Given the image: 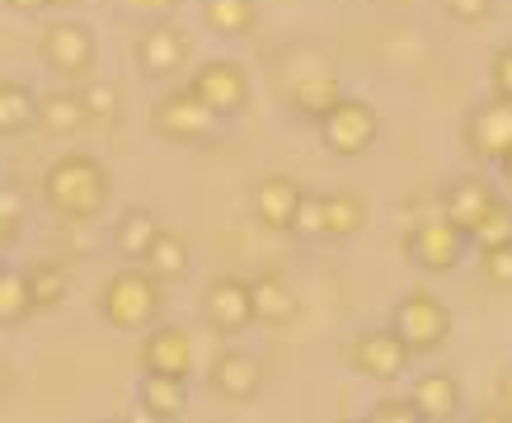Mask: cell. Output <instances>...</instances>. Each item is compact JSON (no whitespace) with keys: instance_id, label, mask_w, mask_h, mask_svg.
<instances>
[{"instance_id":"29","label":"cell","mask_w":512,"mask_h":423,"mask_svg":"<svg viewBox=\"0 0 512 423\" xmlns=\"http://www.w3.org/2000/svg\"><path fill=\"white\" fill-rule=\"evenodd\" d=\"M470 245H475V250L512 245V203L508 198H494V203H489V212L480 217V226L470 231Z\"/></svg>"},{"instance_id":"14","label":"cell","mask_w":512,"mask_h":423,"mask_svg":"<svg viewBox=\"0 0 512 423\" xmlns=\"http://www.w3.org/2000/svg\"><path fill=\"white\" fill-rule=\"evenodd\" d=\"M137 358H141V372L188 376L193 372V339H188L184 325H151Z\"/></svg>"},{"instance_id":"25","label":"cell","mask_w":512,"mask_h":423,"mask_svg":"<svg viewBox=\"0 0 512 423\" xmlns=\"http://www.w3.org/2000/svg\"><path fill=\"white\" fill-rule=\"evenodd\" d=\"M287 99H292V109L301 113V118L320 123L329 113V104L339 99V80L329 76V71H311V76H301L292 90H287Z\"/></svg>"},{"instance_id":"31","label":"cell","mask_w":512,"mask_h":423,"mask_svg":"<svg viewBox=\"0 0 512 423\" xmlns=\"http://www.w3.org/2000/svg\"><path fill=\"white\" fill-rule=\"evenodd\" d=\"M484 278L494 282L498 292H512V245H498V250H480Z\"/></svg>"},{"instance_id":"13","label":"cell","mask_w":512,"mask_h":423,"mask_svg":"<svg viewBox=\"0 0 512 423\" xmlns=\"http://www.w3.org/2000/svg\"><path fill=\"white\" fill-rule=\"evenodd\" d=\"M301 193L306 188L296 184L292 174H264L254 193H249V207H254V221L264 226V231H278L287 235L296 226V207H301Z\"/></svg>"},{"instance_id":"35","label":"cell","mask_w":512,"mask_h":423,"mask_svg":"<svg viewBox=\"0 0 512 423\" xmlns=\"http://www.w3.org/2000/svg\"><path fill=\"white\" fill-rule=\"evenodd\" d=\"M15 235H19V203L0 188V254L15 245Z\"/></svg>"},{"instance_id":"41","label":"cell","mask_w":512,"mask_h":423,"mask_svg":"<svg viewBox=\"0 0 512 423\" xmlns=\"http://www.w3.org/2000/svg\"><path fill=\"white\" fill-rule=\"evenodd\" d=\"M76 5H85V0H47V10H76Z\"/></svg>"},{"instance_id":"16","label":"cell","mask_w":512,"mask_h":423,"mask_svg":"<svg viewBox=\"0 0 512 423\" xmlns=\"http://www.w3.org/2000/svg\"><path fill=\"white\" fill-rule=\"evenodd\" d=\"M249 301H254V325H268V329H287L301 315V297H296V287L282 273L249 278Z\"/></svg>"},{"instance_id":"2","label":"cell","mask_w":512,"mask_h":423,"mask_svg":"<svg viewBox=\"0 0 512 423\" xmlns=\"http://www.w3.org/2000/svg\"><path fill=\"white\" fill-rule=\"evenodd\" d=\"M160 306H165V292H160V278L146 264L118 268V273L99 287V315H104L109 329H118V334L151 329L160 320Z\"/></svg>"},{"instance_id":"24","label":"cell","mask_w":512,"mask_h":423,"mask_svg":"<svg viewBox=\"0 0 512 423\" xmlns=\"http://www.w3.org/2000/svg\"><path fill=\"white\" fill-rule=\"evenodd\" d=\"M325 203V235L329 240H353L362 226H367V203L348 193V188H334V193H320Z\"/></svg>"},{"instance_id":"19","label":"cell","mask_w":512,"mask_h":423,"mask_svg":"<svg viewBox=\"0 0 512 423\" xmlns=\"http://www.w3.org/2000/svg\"><path fill=\"white\" fill-rule=\"evenodd\" d=\"M414 409H419L423 423H447L461 414V381L447 372H428L414 381V391H409Z\"/></svg>"},{"instance_id":"28","label":"cell","mask_w":512,"mask_h":423,"mask_svg":"<svg viewBox=\"0 0 512 423\" xmlns=\"http://www.w3.org/2000/svg\"><path fill=\"white\" fill-rule=\"evenodd\" d=\"M146 268H151L160 282L184 278V273H188V240L179 231H165V226H160L156 245L146 250Z\"/></svg>"},{"instance_id":"12","label":"cell","mask_w":512,"mask_h":423,"mask_svg":"<svg viewBox=\"0 0 512 423\" xmlns=\"http://www.w3.org/2000/svg\"><path fill=\"white\" fill-rule=\"evenodd\" d=\"M466 146L470 156L484 160V165H498V156L512 146V99L503 94H489L480 109L466 118Z\"/></svg>"},{"instance_id":"21","label":"cell","mask_w":512,"mask_h":423,"mask_svg":"<svg viewBox=\"0 0 512 423\" xmlns=\"http://www.w3.org/2000/svg\"><path fill=\"white\" fill-rule=\"evenodd\" d=\"M85 123H90V113L80 104V94H71V90L38 94V127H47L52 137H76Z\"/></svg>"},{"instance_id":"27","label":"cell","mask_w":512,"mask_h":423,"mask_svg":"<svg viewBox=\"0 0 512 423\" xmlns=\"http://www.w3.org/2000/svg\"><path fill=\"white\" fill-rule=\"evenodd\" d=\"M24 273H29V292H33V306H38V311L62 306L66 292H71V273H66L57 259H38V264L24 268Z\"/></svg>"},{"instance_id":"30","label":"cell","mask_w":512,"mask_h":423,"mask_svg":"<svg viewBox=\"0 0 512 423\" xmlns=\"http://www.w3.org/2000/svg\"><path fill=\"white\" fill-rule=\"evenodd\" d=\"M80 104L90 113V123L94 118H99V123H113V118H118V90H113V85H85V90H80Z\"/></svg>"},{"instance_id":"15","label":"cell","mask_w":512,"mask_h":423,"mask_svg":"<svg viewBox=\"0 0 512 423\" xmlns=\"http://www.w3.org/2000/svg\"><path fill=\"white\" fill-rule=\"evenodd\" d=\"M212 391L231 405H249L254 395L264 391V362L240 353V348H226L217 362H212Z\"/></svg>"},{"instance_id":"36","label":"cell","mask_w":512,"mask_h":423,"mask_svg":"<svg viewBox=\"0 0 512 423\" xmlns=\"http://www.w3.org/2000/svg\"><path fill=\"white\" fill-rule=\"evenodd\" d=\"M447 5L451 19H461V24H480L489 10H494V0H442Z\"/></svg>"},{"instance_id":"1","label":"cell","mask_w":512,"mask_h":423,"mask_svg":"<svg viewBox=\"0 0 512 423\" xmlns=\"http://www.w3.org/2000/svg\"><path fill=\"white\" fill-rule=\"evenodd\" d=\"M113 198V179L104 170L99 156H85V151H66L47 165L43 174V203L66 221V226H90L109 212Z\"/></svg>"},{"instance_id":"40","label":"cell","mask_w":512,"mask_h":423,"mask_svg":"<svg viewBox=\"0 0 512 423\" xmlns=\"http://www.w3.org/2000/svg\"><path fill=\"white\" fill-rule=\"evenodd\" d=\"M498 174H503V179H508V184H512V146H508V151H503V156H498Z\"/></svg>"},{"instance_id":"17","label":"cell","mask_w":512,"mask_h":423,"mask_svg":"<svg viewBox=\"0 0 512 423\" xmlns=\"http://www.w3.org/2000/svg\"><path fill=\"white\" fill-rule=\"evenodd\" d=\"M137 400L146 419L174 423L188 414V376H170V372H141L137 381Z\"/></svg>"},{"instance_id":"33","label":"cell","mask_w":512,"mask_h":423,"mask_svg":"<svg viewBox=\"0 0 512 423\" xmlns=\"http://www.w3.org/2000/svg\"><path fill=\"white\" fill-rule=\"evenodd\" d=\"M296 235H325V203L320 193H301V207H296Z\"/></svg>"},{"instance_id":"8","label":"cell","mask_w":512,"mask_h":423,"mask_svg":"<svg viewBox=\"0 0 512 423\" xmlns=\"http://www.w3.org/2000/svg\"><path fill=\"white\" fill-rule=\"evenodd\" d=\"M188 90L198 94L221 123H226V118H240V113L249 109V76H245V66L231 62V57H212V62H202L198 71L188 76Z\"/></svg>"},{"instance_id":"32","label":"cell","mask_w":512,"mask_h":423,"mask_svg":"<svg viewBox=\"0 0 512 423\" xmlns=\"http://www.w3.org/2000/svg\"><path fill=\"white\" fill-rule=\"evenodd\" d=\"M372 423H423V419L409 395H386V400L372 405Z\"/></svg>"},{"instance_id":"22","label":"cell","mask_w":512,"mask_h":423,"mask_svg":"<svg viewBox=\"0 0 512 423\" xmlns=\"http://www.w3.org/2000/svg\"><path fill=\"white\" fill-rule=\"evenodd\" d=\"M202 5V24L217 38H245L259 24V5L254 0H198Z\"/></svg>"},{"instance_id":"3","label":"cell","mask_w":512,"mask_h":423,"mask_svg":"<svg viewBox=\"0 0 512 423\" xmlns=\"http://www.w3.org/2000/svg\"><path fill=\"white\" fill-rule=\"evenodd\" d=\"M315 127H320L325 151L329 156H339V160L367 156V151L376 146V137H381V118H376V109L367 104V99H348V94H339Z\"/></svg>"},{"instance_id":"9","label":"cell","mask_w":512,"mask_h":423,"mask_svg":"<svg viewBox=\"0 0 512 423\" xmlns=\"http://www.w3.org/2000/svg\"><path fill=\"white\" fill-rule=\"evenodd\" d=\"M409 344H404L395 329H367V334H357L353 344H348V367L357 376H367L376 386H390V381H400L409 372Z\"/></svg>"},{"instance_id":"20","label":"cell","mask_w":512,"mask_h":423,"mask_svg":"<svg viewBox=\"0 0 512 423\" xmlns=\"http://www.w3.org/2000/svg\"><path fill=\"white\" fill-rule=\"evenodd\" d=\"M156 235H160L156 212L132 207V212H123V217H118V226H113V250L123 254L127 264H146V250L156 245Z\"/></svg>"},{"instance_id":"34","label":"cell","mask_w":512,"mask_h":423,"mask_svg":"<svg viewBox=\"0 0 512 423\" xmlns=\"http://www.w3.org/2000/svg\"><path fill=\"white\" fill-rule=\"evenodd\" d=\"M489 90L503 94V99H512V43L498 47L494 62H489Z\"/></svg>"},{"instance_id":"18","label":"cell","mask_w":512,"mask_h":423,"mask_svg":"<svg viewBox=\"0 0 512 423\" xmlns=\"http://www.w3.org/2000/svg\"><path fill=\"white\" fill-rule=\"evenodd\" d=\"M498 193L489 179H456V184H447V193H442V217L451 221V226H461V231H475L480 226V217L489 212V203H494Z\"/></svg>"},{"instance_id":"11","label":"cell","mask_w":512,"mask_h":423,"mask_svg":"<svg viewBox=\"0 0 512 423\" xmlns=\"http://www.w3.org/2000/svg\"><path fill=\"white\" fill-rule=\"evenodd\" d=\"M188 62V38L174 29L170 19H146L137 38V71L146 80H170Z\"/></svg>"},{"instance_id":"10","label":"cell","mask_w":512,"mask_h":423,"mask_svg":"<svg viewBox=\"0 0 512 423\" xmlns=\"http://www.w3.org/2000/svg\"><path fill=\"white\" fill-rule=\"evenodd\" d=\"M202 325L212 329L217 339H235L254 325V301H249L245 278H212L202 292Z\"/></svg>"},{"instance_id":"37","label":"cell","mask_w":512,"mask_h":423,"mask_svg":"<svg viewBox=\"0 0 512 423\" xmlns=\"http://www.w3.org/2000/svg\"><path fill=\"white\" fill-rule=\"evenodd\" d=\"M123 5L132 10V15H141V19H165L179 0H123Z\"/></svg>"},{"instance_id":"7","label":"cell","mask_w":512,"mask_h":423,"mask_svg":"<svg viewBox=\"0 0 512 423\" xmlns=\"http://www.w3.org/2000/svg\"><path fill=\"white\" fill-rule=\"evenodd\" d=\"M38 52L43 62L66 80H85L90 76L94 57H99V43H94V29L80 24V19H52L38 38Z\"/></svg>"},{"instance_id":"42","label":"cell","mask_w":512,"mask_h":423,"mask_svg":"<svg viewBox=\"0 0 512 423\" xmlns=\"http://www.w3.org/2000/svg\"><path fill=\"white\" fill-rule=\"evenodd\" d=\"M5 391H10V362L0 358V395H5Z\"/></svg>"},{"instance_id":"4","label":"cell","mask_w":512,"mask_h":423,"mask_svg":"<svg viewBox=\"0 0 512 423\" xmlns=\"http://www.w3.org/2000/svg\"><path fill=\"white\" fill-rule=\"evenodd\" d=\"M217 127H221V118L188 85L160 94L156 109H151V132L160 141H170V146H202V141L217 137Z\"/></svg>"},{"instance_id":"26","label":"cell","mask_w":512,"mask_h":423,"mask_svg":"<svg viewBox=\"0 0 512 423\" xmlns=\"http://www.w3.org/2000/svg\"><path fill=\"white\" fill-rule=\"evenodd\" d=\"M33 311H38V306H33V292H29V273L0 268V329L24 325Z\"/></svg>"},{"instance_id":"23","label":"cell","mask_w":512,"mask_h":423,"mask_svg":"<svg viewBox=\"0 0 512 423\" xmlns=\"http://www.w3.org/2000/svg\"><path fill=\"white\" fill-rule=\"evenodd\" d=\"M38 123V94L24 80H0V137H19Z\"/></svg>"},{"instance_id":"5","label":"cell","mask_w":512,"mask_h":423,"mask_svg":"<svg viewBox=\"0 0 512 423\" xmlns=\"http://www.w3.org/2000/svg\"><path fill=\"white\" fill-rule=\"evenodd\" d=\"M390 329L409 344L414 358H419V353H437L451 334V311L433 292H409V297H400L395 315H390Z\"/></svg>"},{"instance_id":"39","label":"cell","mask_w":512,"mask_h":423,"mask_svg":"<svg viewBox=\"0 0 512 423\" xmlns=\"http://www.w3.org/2000/svg\"><path fill=\"white\" fill-rule=\"evenodd\" d=\"M15 15H38V10H47V0H5Z\"/></svg>"},{"instance_id":"38","label":"cell","mask_w":512,"mask_h":423,"mask_svg":"<svg viewBox=\"0 0 512 423\" xmlns=\"http://www.w3.org/2000/svg\"><path fill=\"white\" fill-rule=\"evenodd\" d=\"M498 405H503V409L512 414V367H508L503 376H498Z\"/></svg>"},{"instance_id":"6","label":"cell","mask_w":512,"mask_h":423,"mask_svg":"<svg viewBox=\"0 0 512 423\" xmlns=\"http://www.w3.org/2000/svg\"><path fill=\"white\" fill-rule=\"evenodd\" d=\"M466 245H470V235L461 231V226H451L442 212L414 221L409 235H404V254H409V264L423 268V273H451V268L461 264Z\"/></svg>"}]
</instances>
